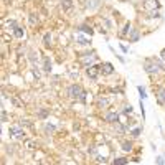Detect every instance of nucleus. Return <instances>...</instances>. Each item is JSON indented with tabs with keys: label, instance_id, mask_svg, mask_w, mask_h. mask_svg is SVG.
<instances>
[{
	"label": "nucleus",
	"instance_id": "f257e3e1",
	"mask_svg": "<svg viewBox=\"0 0 165 165\" xmlns=\"http://www.w3.org/2000/svg\"><path fill=\"white\" fill-rule=\"evenodd\" d=\"M68 96L71 99H78L81 103H86V93L82 91V88L79 84H71L68 88Z\"/></svg>",
	"mask_w": 165,
	"mask_h": 165
},
{
	"label": "nucleus",
	"instance_id": "f03ea898",
	"mask_svg": "<svg viewBox=\"0 0 165 165\" xmlns=\"http://www.w3.org/2000/svg\"><path fill=\"white\" fill-rule=\"evenodd\" d=\"M163 66H162V63L159 61V59H145L144 61V69L147 71L149 74H152V73H157L159 69H162Z\"/></svg>",
	"mask_w": 165,
	"mask_h": 165
},
{
	"label": "nucleus",
	"instance_id": "7ed1b4c3",
	"mask_svg": "<svg viewBox=\"0 0 165 165\" xmlns=\"http://www.w3.org/2000/svg\"><path fill=\"white\" fill-rule=\"evenodd\" d=\"M8 132H10V136H13V137H17V139H25V132L22 130V127L18 126V124H17V126L10 127Z\"/></svg>",
	"mask_w": 165,
	"mask_h": 165
},
{
	"label": "nucleus",
	"instance_id": "20e7f679",
	"mask_svg": "<svg viewBox=\"0 0 165 165\" xmlns=\"http://www.w3.org/2000/svg\"><path fill=\"white\" fill-rule=\"evenodd\" d=\"M99 69H101V74H104V76H109V74L114 73V66L111 63H103L99 66Z\"/></svg>",
	"mask_w": 165,
	"mask_h": 165
},
{
	"label": "nucleus",
	"instance_id": "39448f33",
	"mask_svg": "<svg viewBox=\"0 0 165 165\" xmlns=\"http://www.w3.org/2000/svg\"><path fill=\"white\" fill-rule=\"evenodd\" d=\"M86 73H88V76L91 78V79H96L97 78V74L101 73V69H99V66H88V69H86Z\"/></svg>",
	"mask_w": 165,
	"mask_h": 165
},
{
	"label": "nucleus",
	"instance_id": "423d86ee",
	"mask_svg": "<svg viewBox=\"0 0 165 165\" xmlns=\"http://www.w3.org/2000/svg\"><path fill=\"white\" fill-rule=\"evenodd\" d=\"M104 119H106V122H111V124H114V122H117V119H119V114H117V112H107V114L104 116Z\"/></svg>",
	"mask_w": 165,
	"mask_h": 165
},
{
	"label": "nucleus",
	"instance_id": "0eeeda50",
	"mask_svg": "<svg viewBox=\"0 0 165 165\" xmlns=\"http://www.w3.org/2000/svg\"><path fill=\"white\" fill-rule=\"evenodd\" d=\"M94 59H96V55L94 53H88V55H84V58H82L81 61L84 63V65H88V63H89V66H91V63L94 61Z\"/></svg>",
	"mask_w": 165,
	"mask_h": 165
},
{
	"label": "nucleus",
	"instance_id": "6e6552de",
	"mask_svg": "<svg viewBox=\"0 0 165 165\" xmlns=\"http://www.w3.org/2000/svg\"><path fill=\"white\" fill-rule=\"evenodd\" d=\"M145 5H147V8H160L159 0H145Z\"/></svg>",
	"mask_w": 165,
	"mask_h": 165
},
{
	"label": "nucleus",
	"instance_id": "1a4fd4ad",
	"mask_svg": "<svg viewBox=\"0 0 165 165\" xmlns=\"http://www.w3.org/2000/svg\"><path fill=\"white\" fill-rule=\"evenodd\" d=\"M157 101H159V104H165V88L159 89V93H157Z\"/></svg>",
	"mask_w": 165,
	"mask_h": 165
},
{
	"label": "nucleus",
	"instance_id": "9d476101",
	"mask_svg": "<svg viewBox=\"0 0 165 165\" xmlns=\"http://www.w3.org/2000/svg\"><path fill=\"white\" fill-rule=\"evenodd\" d=\"M139 38H140V33H139V30H132V32H130V35H129V41H137Z\"/></svg>",
	"mask_w": 165,
	"mask_h": 165
},
{
	"label": "nucleus",
	"instance_id": "9b49d317",
	"mask_svg": "<svg viewBox=\"0 0 165 165\" xmlns=\"http://www.w3.org/2000/svg\"><path fill=\"white\" fill-rule=\"evenodd\" d=\"M76 41L81 45V46H88V45H89V40L84 38L82 35H76Z\"/></svg>",
	"mask_w": 165,
	"mask_h": 165
},
{
	"label": "nucleus",
	"instance_id": "f8f14e48",
	"mask_svg": "<svg viewBox=\"0 0 165 165\" xmlns=\"http://www.w3.org/2000/svg\"><path fill=\"white\" fill-rule=\"evenodd\" d=\"M43 69L46 71V73H50V71H51V61H50V58H45L43 59Z\"/></svg>",
	"mask_w": 165,
	"mask_h": 165
},
{
	"label": "nucleus",
	"instance_id": "ddd939ff",
	"mask_svg": "<svg viewBox=\"0 0 165 165\" xmlns=\"http://www.w3.org/2000/svg\"><path fill=\"white\" fill-rule=\"evenodd\" d=\"M78 30H79V32H82V33H88L89 36L93 35V28H91V27H88V25H81V27L78 28Z\"/></svg>",
	"mask_w": 165,
	"mask_h": 165
},
{
	"label": "nucleus",
	"instance_id": "4468645a",
	"mask_svg": "<svg viewBox=\"0 0 165 165\" xmlns=\"http://www.w3.org/2000/svg\"><path fill=\"white\" fill-rule=\"evenodd\" d=\"M61 5L65 10H71L73 8V0H61Z\"/></svg>",
	"mask_w": 165,
	"mask_h": 165
},
{
	"label": "nucleus",
	"instance_id": "2eb2a0df",
	"mask_svg": "<svg viewBox=\"0 0 165 165\" xmlns=\"http://www.w3.org/2000/svg\"><path fill=\"white\" fill-rule=\"evenodd\" d=\"M129 160L126 159V157H121V159H116L114 162H112V165H126Z\"/></svg>",
	"mask_w": 165,
	"mask_h": 165
},
{
	"label": "nucleus",
	"instance_id": "dca6fc26",
	"mask_svg": "<svg viewBox=\"0 0 165 165\" xmlns=\"http://www.w3.org/2000/svg\"><path fill=\"white\" fill-rule=\"evenodd\" d=\"M122 150L130 152V150H132V144H130V142H127V140H124L122 142Z\"/></svg>",
	"mask_w": 165,
	"mask_h": 165
},
{
	"label": "nucleus",
	"instance_id": "f3484780",
	"mask_svg": "<svg viewBox=\"0 0 165 165\" xmlns=\"http://www.w3.org/2000/svg\"><path fill=\"white\" fill-rule=\"evenodd\" d=\"M130 32H132V28H130V25H129V23H127L126 27H124V30L121 32V36H127V35H129Z\"/></svg>",
	"mask_w": 165,
	"mask_h": 165
},
{
	"label": "nucleus",
	"instance_id": "a211bd4d",
	"mask_svg": "<svg viewBox=\"0 0 165 165\" xmlns=\"http://www.w3.org/2000/svg\"><path fill=\"white\" fill-rule=\"evenodd\" d=\"M13 35L17 36V38H23V30H22L20 27H17L13 30Z\"/></svg>",
	"mask_w": 165,
	"mask_h": 165
},
{
	"label": "nucleus",
	"instance_id": "6ab92c4d",
	"mask_svg": "<svg viewBox=\"0 0 165 165\" xmlns=\"http://www.w3.org/2000/svg\"><path fill=\"white\" fill-rule=\"evenodd\" d=\"M50 43H51V35H50V33H45V36H43V45H45V46H48Z\"/></svg>",
	"mask_w": 165,
	"mask_h": 165
},
{
	"label": "nucleus",
	"instance_id": "aec40b11",
	"mask_svg": "<svg viewBox=\"0 0 165 165\" xmlns=\"http://www.w3.org/2000/svg\"><path fill=\"white\" fill-rule=\"evenodd\" d=\"M137 91H139V94H140V99H145V97H147V93H145V89L142 88V86H139Z\"/></svg>",
	"mask_w": 165,
	"mask_h": 165
},
{
	"label": "nucleus",
	"instance_id": "412c9836",
	"mask_svg": "<svg viewBox=\"0 0 165 165\" xmlns=\"http://www.w3.org/2000/svg\"><path fill=\"white\" fill-rule=\"evenodd\" d=\"M140 132H142V129H140V127H137V129H134L132 132H130V136H132V137H139V136H140Z\"/></svg>",
	"mask_w": 165,
	"mask_h": 165
},
{
	"label": "nucleus",
	"instance_id": "4be33fe9",
	"mask_svg": "<svg viewBox=\"0 0 165 165\" xmlns=\"http://www.w3.org/2000/svg\"><path fill=\"white\" fill-rule=\"evenodd\" d=\"M55 129L56 127L53 126V124H46V126H45V130H46V132H55Z\"/></svg>",
	"mask_w": 165,
	"mask_h": 165
},
{
	"label": "nucleus",
	"instance_id": "5701e85b",
	"mask_svg": "<svg viewBox=\"0 0 165 165\" xmlns=\"http://www.w3.org/2000/svg\"><path fill=\"white\" fill-rule=\"evenodd\" d=\"M36 22H38V17H35V15H30V25H35Z\"/></svg>",
	"mask_w": 165,
	"mask_h": 165
},
{
	"label": "nucleus",
	"instance_id": "b1692460",
	"mask_svg": "<svg viewBox=\"0 0 165 165\" xmlns=\"http://www.w3.org/2000/svg\"><path fill=\"white\" fill-rule=\"evenodd\" d=\"M157 165H165V155L163 157H157Z\"/></svg>",
	"mask_w": 165,
	"mask_h": 165
},
{
	"label": "nucleus",
	"instance_id": "393cba45",
	"mask_svg": "<svg viewBox=\"0 0 165 165\" xmlns=\"http://www.w3.org/2000/svg\"><path fill=\"white\" fill-rule=\"evenodd\" d=\"M12 103L15 104V106H18V107H23V104H22V103H20V101H18V99H17V97H12Z\"/></svg>",
	"mask_w": 165,
	"mask_h": 165
},
{
	"label": "nucleus",
	"instance_id": "a878e982",
	"mask_svg": "<svg viewBox=\"0 0 165 165\" xmlns=\"http://www.w3.org/2000/svg\"><path fill=\"white\" fill-rule=\"evenodd\" d=\"M8 28L15 30V28H17V22H15V20H10V22H8Z\"/></svg>",
	"mask_w": 165,
	"mask_h": 165
},
{
	"label": "nucleus",
	"instance_id": "bb28decb",
	"mask_svg": "<svg viewBox=\"0 0 165 165\" xmlns=\"http://www.w3.org/2000/svg\"><path fill=\"white\" fill-rule=\"evenodd\" d=\"M18 126L23 127V126H32V124H30V121H20V122H18Z\"/></svg>",
	"mask_w": 165,
	"mask_h": 165
},
{
	"label": "nucleus",
	"instance_id": "cd10ccee",
	"mask_svg": "<svg viewBox=\"0 0 165 165\" xmlns=\"http://www.w3.org/2000/svg\"><path fill=\"white\" fill-rule=\"evenodd\" d=\"M124 112H126V114H130V112H132V107H130V106L124 107Z\"/></svg>",
	"mask_w": 165,
	"mask_h": 165
},
{
	"label": "nucleus",
	"instance_id": "c85d7f7f",
	"mask_svg": "<svg viewBox=\"0 0 165 165\" xmlns=\"http://www.w3.org/2000/svg\"><path fill=\"white\" fill-rule=\"evenodd\" d=\"M46 116H48V111H40V117H46Z\"/></svg>",
	"mask_w": 165,
	"mask_h": 165
},
{
	"label": "nucleus",
	"instance_id": "c756f323",
	"mask_svg": "<svg viewBox=\"0 0 165 165\" xmlns=\"http://www.w3.org/2000/svg\"><path fill=\"white\" fill-rule=\"evenodd\" d=\"M2 121L3 122L7 121V112H5V109H2Z\"/></svg>",
	"mask_w": 165,
	"mask_h": 165
},
{
	"label": "nucleus",
	"instance_id": "7c9ffc66",
	"mask_svg": "<svg viewBox=\"0 0 165 165\" xmlns=\"http://www.w3.org/2000/svg\"><path fill=\"white\" fill-rule=\"evenodd\" d=\"M27 147L32 149V147H35V144H33V142H27Z\"/></svg>",
	"mask_w": 165,
	"mask_h": 165
},
{
	"label": "nucleus",
	"instance_id": "2f4dec72",
	"mask_svg": "<svg viewBox=\"0 0 165 165\" xmlns=\"http://www.w3.org/2000/svg\"><path fill=\"white\" fill-rule=\"evenodd\" d=\"M160 56H162V59H163V61H165V48H163V50H162V53H160Z\"/></svg>",
	"mask_w": 165,
	"mask_h": 165
}]
</instances>
